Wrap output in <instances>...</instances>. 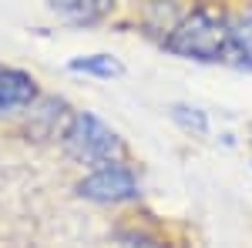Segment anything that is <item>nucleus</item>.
I'll return each mask as SVG.
<instances>
[{"label":"nucleus","mask_w":252,"mask_h":248,"mask_svg":"<svg viewBox=\"0 0 252 248\" xmlns=\"http://www.w3.org/2000/svg\"><path fill=\"white\" fill-rule=\"evenodd\" d=\"M165 47L189 60H202V64H219V60H232L242 67V51L232 34V20L215 17L209 10H192L189 17L175 27Z\"/></svg>","instance_id":"nucleus-1"},{"label":"nucleus","mask_w":252,"mask_h":248,"mask_svg":"<svg viewBox=\"0 0 252 248\" xmlns=\"http://www.w3.org/2000/svg\"><path fill=\"white\" fill-rule=\"evenodd\" d=\"M61 144L74 161L91 165V168L111 165L121 154V138L91 111H78L67 121V128L61 131Z\"/></svg>","instance_id":"nucleus-2"},{"label":"nucleus","mask_w":252,"mask_h":248,"mask_svg":"<svg viewBox=\"0 0 252 248\" xmlns=\"http://www.w3.org/2000/svg\"><path fill=\"white\" fill-rule=\"evenodd\" d=\"M74 191L88 201H97V205H121V201L138 198V178L131 174V168L111 161V165L94 168L84 181H78Z\"/></svg>","instance_id":"nucleus-3"},{"label":"nucleus","mask_w":252,"mask_h":248,"mask_svg":"<svg viewBox=\"0 0 252 248\" xmlns=\"http://www.w3.org/2000/svg\"><path fill=\"white\" fill-rule=\"evenodd\" d=\"M37 101V81L20 71L0 64V114H17Z\"/></svg>","instance_id":"nucleus-4"},{"label":"nucleus","mask_w":252,"mask_h":248,"mask_svg":"<svg viewBox=\"0 0 252 248\" xmlns=\"http://www.w3.org/2000/svg\"><path fill=\"white\" fill-rule=\"evenodd\" d=\"M47 3L58 10V17L71 24H94L115 7V0H47Z\"/></svg>","instance_id":"nucleus-5"},{"label":"nucleus","mask_w":252,"mask_h":248,"mask_svg":"<svg viewBox=\"0 0 252 248\" xmlns=\"http://www.w3.org/2000/svg\"><path fill=\"white\" fill-rule=\"evenodd\" d=\"M67 67H71V71H78V74H94V77H118L121 71H125L111 54H88V57H74Z\"/></svg>","instance_id":"nucleus-6"},{"label":"nucleus","mask_w":252,"mask_h":248,"mask_svg":"<svg viewBox=\"0 0 252 248\" xmlns=\"http://www.w3.org/2000/svg\"><path fill=\"white\" fill-rule=\"evenodd\" d=\"M232 34L242 51V67H252V10H242L239 17H232Z\"/></svg>","instance_id":"nucleus-7"},{"label":"nucleus","mask_w":252,"mask_h":248,"mask_svg":"<svg viewBox=\"0 0 252 248\" xmlns=\"http://www.w3.org/2000/svg\"><path fill=\"white\" fill-rule=\"evenodd\" d=\"M175 121L182 124V128H189V131L195 134H205V114L198 111V108H175Z\"/></svg>","instance_id":"nucleus-8"}]
</instances>
